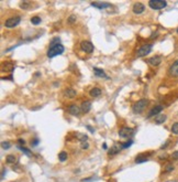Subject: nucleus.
<instances>
[{
  "label": "nucleus",
  "instance_id": "f257e3e1",
  "mask_svg": "<svg viewBox=\"0 0 178 182\" xmlns=\"http://www.w3.org/2000/svg\"><path fill=\"white\" fill-rule=\"evenodd\" d=\"M64 47L62 44H57L55 45V47H53V48H49L48 49V51H47V56L49 57V59H52V57H54L56 55H60L62 54V53L64 52Z\"/></svg>",
  "mask_w": 178,
  "mask_h": 182
},
{
  "label": "nucleus",
  "instance_id": "f03ea898",
  "mask_svg": "<svg viewBox=\"0 0 178 182\" xmlns=\"http://www.w3.org/2000/svg\"><path fill=\"white\" fill-rule=\"evenodd\" d=\"M148 6L154 10H160V9H164L167 6V2L164 1V0H150L148 1Z\"/></svg>",
  "mask_w": 178,
  "mask_h": 182
},
{
  "label": "nucleus",
  "instance_id": "7ed1b4c3",
  "mask_svg": "<svg viewBox=\"0 0 178 182\" xmlns=\"http://www.w3.org/2000/svg\"><path fill=\"white\" fill-rule=\"evenodd\" d=\"M147 104H148L147 99H140L138 103H135V104H134L133 111H134L135 114H141L144 109H145V107H146Z\"/></svg>",
  "mask_w": 178,
  "mask_h": 182
},
{
  "label": "nucleus",
  "instance_id": "20e7f679",
  "mask_svg": "<svg viewBox=\"0 0 178 182\" xmlns=\"http://www.w3.org/2000/svg\"><path fill=\"white\" fill-rule=\"evenodd\" d=\"M152 48H153V44H144L142 45L136 52V55L138 57H143V56H146L148 53H151L152 51Z\"/></svg>",
  "mask_w": 178,
  "mask_h": 182
},
{
  "label": "nucleus",
  "instance_id": "39448f33",
  "mask_svg": "<svg viewBox=\"0 0 178 182\" xmlns=\"http://www.w3.org/2000/svg\"><path fill=\"white\" fill-rule=\"evenodd\" d=\"M21 21V18L19 16H15V17H12V18H9L8 20H6L5 22V27L8 29H11V28H14L16 27L18 24Z\"/></svg>",
  "mask_w": 178,
  "mask_h": 182
},
{
  "label": "nucleus",
  "instance_id": "423d86ee",
  "mask_svg": "<svg viewBox=\"0 0 178 182\" xmlns=\"http://www.w3.org/2000/svg\"><path fill=\"white\" fill-rule=\"evenodd\" d=\"M80 48L84 52L86 53H92L94 52V44L90 41H81L80 43Z\"/></svg>",
  "mask_w": 178,
  "mask_h": 182
},
{
  "label": "nucleus",
  "instance_id": "0eeeda50",
  "mask_svg": "<svg viewBox=\"0 0 178 182\" xmlns=\"http://www.w3.org/2000/svg\"><path fill=\"white\" fill-rule=\"evenodd\" d=\"M133 135V129L129 127H123L119 130V136L121 138H129Z\"/></svg>",
  "mask_w": 178,
  "mask_h": 182
},
{
  "label": "nucleus",
  "instance_id": "6e6552de",
  "mask_svg": "<svg viewBox=\"0 0 178 182\" xmlns=\"http://www.w3.org/2000/svg\"><path fill=\"white\" fill-rule=\"evenodd\" d=\"M163 108H164V106H162V105H157V106H155V107H153V108L148 111V115H147V118H151V117H153V116H157L158 115L160 111L163 110Z\"/></svg>",
  "mask_w": 178,
  "mask_h": 182
},
{
  "label": "nucleus",
  "instance_id": "1a4fd4ad",
  "mask_svg": "<svg viewBox=\"0 0 178 182\" xmlns=\"http://www.w3.org/2000/svg\"><path fill=\"white\" fill-rule=\"evenodd\" d=\"M92 7L97 8V9H106V8L111 7V3L109 2H102V1H94L90 3Z\"/></svg>",
  "mask_w": 178,
  "mask_h": 182
},
{
  "label": "nucleus",
  "instance_id": "9d476101",
  "mask_svg": "<svg viewBox=\"0 0 178 182\" xmlns=\"http://www.w3.org/2000/svg\"><path fill=\"white\" fill-rule=\"evenodd\" d=\"M132 9H133V12L135 14H141L142 12H144V10H145V7H144V5L141 3V2H135Z\"/></svg>",
  "mask_w": 178,
  "mask_h": 182
},
{
  "label": "nucleus",
  "instance_id": "9b49d317",
  "mask_svg": "<svg viewBox=\"0 0 178 182\" xmlns=\"http://www.w3.org/2000/svg\"><path fill=\"white\" fill-rule=\"evenodd\" d=\"M67 110H68V113L70 114V115H73V116H77V115H79V113H80V108H79V106H77L76 104H72V105H69L68 106V108H67Z\"/></svg>",
  "mask_w": 178,
  "mask_h": 182
},
{
  "label": "nucleus",
  "instance_id": "f8f14e48",
  "mask_svg": "<svg viewBox=\"0 0 178 182\" xmlns=\"http://www.w3.org/2000/svg\"><path fill=\"white\" fill-rule=\"evenodd\" d=\"M147 62L152 66H158L160 63H162V56H159V55L152 56V57H150V59L147 60Z\"/></svg>",
  "mask_w": 178,
  "mask_h": 182
},
{
  "label": "nucleus",
  "instance_id": "ddd939ff",
  "mask_svg": "<svg viewBox=\"0 0 178 182\" xmlns=\"http://www.w3.org/2000/svg\"><path fill=\"white\" fill-rule=\"evenodd\" d=\"M169 74L172 76H178V60L175 61L169 67Z\"/></svg>",
  "mask_w": 178,
  "mask_h": 182
},
{
  "label": "nucleus",
  "instance_id": "4468645a",
  "mask_svg": "<svg viewBox=\"0 0 178 182\" xmlns=\"http://www.w3.org/2000/svg\"><path fill=\"white\" fill-rule=\"evenodd\" d=\"M14 69V64L11 62H5L2 64V71L3 72H12Z\"/></svg>",
  "mask_w": 178,
  "mask_h": 182
},
{
  "label": "nucleus",
  "instance_id": "2eb2a0df",
  "mask_svg": "<svg viewBox=\"0 0 178 182\" xmlns=\"http://www.w3.org/2000/svg\"><path fill=\"white\" fill-rule=\"evenodd\" d=\"M94 73L95 75L98 76V77H103V78H107V80H109V76L107 75V74L102 71V70L98 69V67H94Z\"/></svg>",
  "mask_w": 178,
  "mask_h": 182
},
{
  "label": "nucleus",
  "instance_id": "dca6fc26",
  "mask_svg": "<svg viewBox=\"0 0 178 182\" xmlns=\"http://www.w3.org/2000/svg\"><path fill=\"white\" fill-rule=\"evenodd\" d=\"M80 109H81V111L82 113H88V111L91 109V103H90L89 101H86V102H84L81 104V107H80Z\"/></svg>",
  "mask_w": 178,
  "mask_h": 182
},
{
  "label": "nucleus",
  "instance_id": "f3484780",
  "mask_svg": "<svg viewBox=\"0 0 178 182\" xmlns=\"http://www.w3.org/2000/svg\"><path fill=\"white\" fill-rule=\"evenodd\" d=\"M64 96L67 98H74L76 96V90L73 88H66L64 90Z\"/></svg>",
  "mask_w": 178,
  "mask_h": 182
},
{
  "label": "nucleus",
  "instance_id": "a211bd4d",
  "mask_svg": "<svg viewBox=\"0 0 178 182\" xmlns=\"http://www.w3.org/2000/svg\"><path fill=\"white\" fill-rule=\"evenodd\" d=\"M148 160V156L146 154H141L135 158V163H142V162H146Z\"/></svg>",
  "mask_w": 178,
  "mask_h": 182
},
{
  "label": "nucleus",
  "instance_id": "6ab92c4d",
  "mask_svg": "<svg viewBox=\"0 0 178 182\" xmlns=\"http://www.w3.org/2000/svg\"><path fill=\"white\" fill-rule=\"evenodd\" d=\"M89 95L91 97H99L101 95V89L99 87H92L91 89H90Z\"/></svg>",
  "mask_w": 178,
  "mask_h": 182
},
{
  "label": "nucleus",
  "instance_id": "aec40b11",
  "mask_svg": "<svg viewBox=\"0 0 178 182\" xmlns=\"http://www.w3.org/2000/svg\"><path fill=\"white\" fill-rule=\"evenodd\" d=\"M165 120H166V115H163V114H158L155 117V123L157 125H160V124H163Z\"/></svg>",
  "mask_w": 178,
  "mask_h": 182
},
{
  "label": "nucleus",
  "instance_id": "412c9836",
  "mask_svg": "<svg viewBox=\"0 0 178 182\" xmlns=\"http://www.w3.org/2000/svg\"><path fill=\"white\" fill-rule=\"evenodd\" d=\"M6 161L8 163H11V164H13L15 162H18V159H16V157L14 155H8L6 157Z\"/></svg>",
  "mask_w": 178,
  "mask_h": 182
},
{
  "label": "nucleus",
  "instance_id": "4be33fe9",
  "mask_svg": "<svg viewBox=\"0 0 178 182\" xmlns=\"http://www.w3.org/2000/svg\"><path fill=\"white\" fill-rule=\"evenodd\" d=\"M19 6H20V8H21V9L29 10V9L31 8V6H32V2H30V1H21Z\"/></svg>",
  "mask_w": 178,
  "mask_h": 182
},
{
  "label": "nucleus",
  "instance_id": "5701e85b",
  "mask_svg": "<svg viewBox=\"0 0 178 182\" xmlns=\"http://www.w3.org/2000/svg\"><path fill=\"white\" fill-rule=\"evenodd\" d=\"M120 149H121V147H117V146H113L112 148L109 150V152H108V155L109 156H113V155H117L118 152L120 151Z\"/></svg>",
  "mask_w": 178,
  "mask_h": 182
},
{
  "label": "nucleus",
  "instance_id": "b1692460",
  "mask_svg": "<svg viewBox=\"0 0 178 182\" xmlns=\"http://www.w3.org/2000/svg\"><path fill=\"white\" fill-rule=\"evenodd\" d=\"M67 157H68L67 152H65V151H62V152L58 154V159H60L61 162H64V161L67 160Z\"/></svg>",
  "mask_w": 178,
  "mask_h": 182
},
{
  "label": "nucleus",
  "instance_id": "393cba45",
  "mask_svg": "<svg viewBox=\"0 0 178 182\" xmlns=\"http://www.w3.org/2000/svg\"><path fill=\"white\" fill-rule=\"evenodd\" d=\"M41 21H42V20H41V18H40V17H38V16L32 17V18H31V23L34 24V26H38V24H40Z\"/></svg>",
  "mask_w": 178,
  "mask_h": 182
},
{
  "label": "nucleus",
  "instance_id": "a878e982",
  "mask_svg": "<svg viewBox=\"0 0 178 182\" xmlns=\"http://www.w3.org/2000/svg\"><path fill=\"white\" fill-rule=\"evenodd\" d=\"M57 44H60V38H58V36L53 38L51 40V42H49V48H53V47H55V45H57Z\"/></svg>",
  "mask_w": 178,
  "mask_h": 182
},
{
  "label": "nucleus",
  "instance_id": "bb28decb",
  "mask_svg": "<svg viewBox=\"0 0 178 182\" xmlns=\"http://www.w3.org/2000/svg\"><path fill=\"white\" fill-rule=\"evenodd\" d=\"M76 137H77L78 139H79L81 142H85L86 140L88 139V138H87V136H86V135H84V134H80V132H77V134H76Z\"/></svg>",
  "mask_w": 178,
  "mask_h": 182
},
{
  "label": "nucleus",
  "instance_id": "cd10ccee",
  "mask_svg": "<svg viewBox=\"0 0 178 182\" xmlns=\"http://www.w3.org/2000/svg\"><path fill=\"white\" fill-rule=\"evenodd\" d=\"M18 148L20 149V150H21L22 152H23V154H26L27 156H29V157H30L32 154H31V151L30 150H29V149L28 148H26V147H23V146H18Z\"/></svg>",
  "mask_w": 178,
  "mask_h": 182
},
{
  "label": "nucleus",
  "instance_id": "c85d7f7f",
  "mask_svg": "<svg viewBox=\"0 0 178 182\" xmlns=\"http://www.w3.org/2000/svg\"><path fill=\"white\" fill-rule=\"evenodd\" d=\"M76 20H77V17L75 14H70L68 17V19H67V22L70 23V24H73V23H75L76 22Z\"/></svg>",
  "mask_w": 178,
  "mask_h": 182
},
{
  "label": "nucleus",
  "instance_id": "c756f323",
  "mask_svg": "<svg viewBox=\"0 0 178 182\" xmlns=\"http://www.w3.org/2000/svg\"><path fill=\"white\" fill-rule=\"evenodd\" d=\"M172 132L174 135H178V123H175L172 126Z\"/></svg>",
  "mask_w": 178,
  "mask_h": 182
},
{
  "label": "nucleus",
  "instance_id": "7c9ffc66",
  "mask_svg": "<svg viewBox=\"0 0 178 182\" xmlns=\"http://www.w3.org/2000/svg\"><path fill=\"white\" fill-rule=\"evenodd\" d=\"M10 147H11L10 142H8V141H2L1 142V148L2 149H9Z\"/></svg>",
  "mask_w": 178,
  "mask_h": 182
},
{
  "label": "nucleus",
  "instance_id": "2f4dec72",
  "mask_svg": "<svg viewBox=\"0 0 178 182\" xmlns=\"http://www.w3.org/2000/svg\"><path fill=\"white\" fill-rule=\"evenodd\" d=\"M132 143H133V141H132V140H129L128 142L122 143V145H121V148H122V149H125V148H128V147H130Z\"/></svg>",
  "mask_w": 178,
  "mask_h": 182
},
{
  "label": "nucleus",
  "instance_id": "473e14b6",
  "mask_svg": "<svg viewBox=\"0 0 178 182\" xmlns=\"http://www.w3.org/2000/svg\"><path fill=\"white\" fill-rule=\"evenodd\" d=\"M174 170V165L173 164H168L166 165V168H165V172H171Z\"/></svg>",
  "mask_w": 178,
  "mask_h": 182
},
{
  "label": "nucleus",
  "instance_id": "72a5a7b5",
  "mask_svg": "<svg viewBox=\"0 0 178 182\" xmlns=\"http://www.w3.org/2000/svg\"><path fill=\"white\" fill-rule=\"evenodd\" d=\"M81 148H82V149H88V148H89V143L87 142V141L81 142Z\"/></svg>",
  "mask_w": 178,
  "mask_h": 182
},
{
  "label": "nucleus",
  "instance_id": "f704fd0d",
  "mask_svg": "<svg viewBox=\"0 0 178 182\" xmlns=\"http://www.w3.org/2000/svg\"><path fill=\"white\" fill-rule=\"evenodd\" d=\"M172 158H174V159L178 160V151H175V152H173V155H172Z\"/></svg>",
  "mask_w": 178,
  "mask_h": 182
},
{
  "label": "nucleus",
  "instance_id": "c9c22d12",
  "mask_svg": "<svg viewBox=\"0 0 178 182\" xmlns=\"http://www.w3.org/2000/svg\"><path fill=\"white\" fill-rule=\"evenodd\" d=\"M38 143H39V140L38 139H34V140H33V142H31L32 146H36Z\"/></svg>",
  "mask_w": 178,
  "mask_h": 182
},
{
  "label": "nucleus",
  "instance_id": "e433bc0d",
  "mask_svg": "<svg viewBox=\"0 0 178 182\" xmlns=\"http://www.w3.org/2000/svg\"><path fill=\"white\" fill-rule=\"evenodd\" d=\"M87 129H88L89 131H91V132H95V129L92 127H90V126H87Z\"/></svg>",
  "mask_w": 178,
  "mask_h": 182
},
{
  "label": "nucleus",
  "instance_id": "4c0bfd02",
  "mask_svg": "<svg viewBox=\"0 0 178 182\" xmlns=\"http://www.w3.org/2000/svg\"><path fill=\"white\" fill-rule=\"evenodd\" d=\"M19 143H20V145H23V146H24V143H26V141H24L23 139H19Z\"/></svg>",
  "mask_w": 178,
  "mask_h": 182
},
{
  "label": "nucleus",
  "instance_id": "58836bf2",
  "mask_svg": "<svg viewBox=\"0 0 178 182\" xmlns=\"http://www.w3.org/2000/svg\"><path fill=\"white\" fill-rule=\"evenodd\" d=\"M177 32H178V29H177Z\"/></svg>",
  "mask_w": 178,
  "mask_h": 182
}]
</instances>
